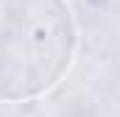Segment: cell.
<instances>
[{"instance_id":"1","label":"cell","mask_w":120,"mask_h":117,"mask_svg":"<svg viewBox=\"0 0 120 117\" xmlns=\"http://www.w3.org/2000/svg\"><path fill=\"white\" fill-rule=\"evenodd\" d=\"M78 45L67 0H0V100H34L59 84Z\"/></svg>"}]
</instances>
